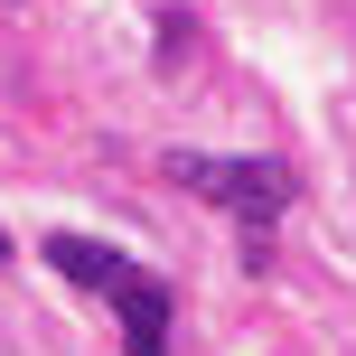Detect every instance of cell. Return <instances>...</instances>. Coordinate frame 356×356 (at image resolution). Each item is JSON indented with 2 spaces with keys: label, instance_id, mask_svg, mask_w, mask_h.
I'll use <instances>...</instances> for the list:
<instances>
[{
  "label": "cell",
  "instance_id": "6da1fadb",
  "mask_svg": "<svg viewBox=\"0 0 356 356\" xmlns=\"http://www.w3.org/2000/svg\"><path fill=\"white\" fill-rule=\"evenodd\" d=\"M47 263L66 272V282L104 291V300L122 309V338H131V356H169V291L150 282V272L131 263V253L94 244V234H47Z\"/></svg>",
  "mask_w": 356,
  "mask_h": 356
},
{
  "label": "cell",
  "instance_id": "7a4b0ae2",
  "mask_svg": "<svg viewBox=\"0 0 356 356\" xmlns=\"http://www.w3.org/2000/svg\"><path fill=\"white\" fill-rule=\"evenodd\" d=\"M169 178H178V188H197L207 207H225V216H253V225H272V216L291 207V169H282V160H216V150H169Z\"/></svg>",
  "mask_w": 356,
  "mask_h": 356
},
{
  "label": "cell",
  "instance_id": "3957f363",
  "mask_svg": "<svg viewBox=\"0 0 356 356\" xmlns=\"http://www.w3.org/2000/svg\"><path fill=\"white\" fill-rule=\"evenodd\" d=\"M0 263H10V234H0Z\"/></svg>",
  "mask_w": 356,
  "mask_h": 356
}]
</instances>
